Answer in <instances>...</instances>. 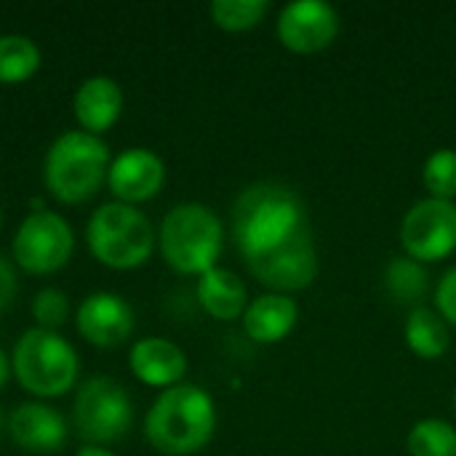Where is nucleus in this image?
Instances as JSON below:
<instances>
[{"instance_id": "obj_31", "label": "nucleus", "mask_w": 456, "mask_h": 456, "mask_svg": "<svg viewBox=\"0 0 456 456\" xmlns=\"http://www.w3.org/2000/svg\"><path fill=\"white\" fill-rule=\"evenodd\" d=\"M0 422H3V414H0Z\"/></svg>"}, {"instance_id": "obj_4", "label": "nucleus", "mask_w": 456, "mask_h": 456, "mask_svg": "<svg viewBox=\"0 0 456 456\" xmlns=\"http://www.w3.org/2000/svg\"><path fill=\"white\" fill-rule=\"evenodd\" d=\"M45 187L69 206L91 200L110 174V150L86 131L61 134L45 155Z\"/></svg>"}, {"instance_id": "obj_30", "label": "nucleus", "mask_w": 456, "mask_h": 456, "mask_svg": "<svg viewBox=\"0 0 456 456\" xmlns=\"http://www.w3.org/2000/svg\"><path fill=\"white\" fill-rule=\"evenodd\" d=\"M454 417H456V393H454Z\"/></svg>"}, {"instance_id": "obj_22", "label": "nucleus", "mask_w": 456, "mask_h": 456, "mask_svg": "<svg viewBox=\"0 0 456 456\" xmlns=\"http://www.w3.org/2000/svg\"><path fill=\"white\" fill-rule=\"evenodd\" d=\"M40 67V48L24 35H0V83H24Z\"/></svg>"}, {"instance_id": "obj_27", "label": "nucleus", "mask_w": 456, "mask_h": 456, "mask_svg": "<svg viewBox=\"0 0 456 456\" xmlns=\"http://www.w3.org/2000/svg\"><path fill=\"white\" fill-rule=\"evenodd\" d=\"M16 297V273L13 265L0 254V310H5Z\"/></svg>"}, {"instance_id": "obj_24", "label": "nucleus", "mask_w": 456, "mask_h": 456, "mask_svg": "<svg viewBox=\"0 0 456 456\" xmlns=\"http://www.w3.org/2000/svg\"><path fill=\"white\" fill-rule=\"evenodd\" d=\"M422 184L430 192V198L456 200V150L441 147L428 155L422 166Z\"/></svg>"}, {"instance_id": "obj_16", "label": "nucleus", "mask_w": 456, "mask_h": 456, "mask_svg": "<svg viewBox=\"0 0 456 456\" xmlns=\"http://www.w3.org/2000/svg\"><path fill=\"white\" fill-rule=\"evenodd\" d=\"M299 323V305L289 294L267 291L248 302L243 313V329L248 339L259 345H278L283 342Z\"/></svg>"}, {"instance_id": "obj_19", "label": "nucleus", "mask_w": 456, "mask_h": 456, "mask_svg": "<svg viewBox=\"0 0 456 456\" xmlns=\"http://www.w3.org/2000/svg\"><path fill=\"white\" fill-rule=\"evenodd\" d=\"M403 342L417 358L436 361V358H444L452 347V326L441 318L438 310L417 305L411 307L406 318Z\"/></svg>"}, {"instance_id": "obj_8", "label": "nucleus", "mask_w": 456, "mask_h": 456, "mask_svg": "<svg viewBox=\"0 0 456 456\" xmlns=\"http://www.w3.org/2000/svg\"><path fill=\"white\" fill-rule=\"evenodd\" d=\"M403 254L430 265L444 262L456 251V200L422 198L417 200L401 222Z\"/></svg>"}, {"instance_id": "obj_7", "label": "nucleus", "mask_w": 456, "mask_h": 456, "mask_svg": "<svg viewBox=\"0 0 456 456\" xmlns=\"http://www.w3.org/2000/svg\"><path fill=\"white\" fill-rule=\"evenodd\" d=\"M72 417L77 436L86 438L91 446L112 444L131 430L134 406L120 382L110 377H94L80 385Z\"/></svg>"}, {"instance_id": "obj_18", "label": "nucleus", "mask_w": 456, "mask_h": 456, "mask_svg": "<svg viewBox=\"0 0 456 456\" xmlns=\"http://www.w3.org/2000/svg\"><path fill=\"white\" fill-rule=\"evenodd\" d=\"M198 302L216 321H238L248 307V289L243 278L227 267H214L198 278Z\"/></svg>"}, {"instance_id": "obj_26", "label": "nucleus", "mask_w": 456, "mask_h": 456, "mask_svg": "<svg viewBox=\"0 0 456 456\" xmlns=\"http://www.w3.org/2000/svg\"><path fill=\"white\" fill-rule=\"evenodd\" d=\"M436 310L452 329H456V265H452L436 283Z\"/></svg>"}, {"instance_id": "obj_32", "label": "nucleus", "mask_w": 456, "mask_h": 456, "mask_svg": "<svg viewBox=\"0 0 456 456\" xmlns=\"http://www.w3.org/2000/svg\"><path fill=\"white\" fill-rule=\"evenodd\" d=\"M0 222H3V216H0Z\"/></svg>"}, {"instance_id": "obj_9", "label": "nucleus", "mask_w": 456, "mask_h": 456, "mask_svg": "<svg viewBox=\"0 0 456 456\" xmlns=\"http://www.w3.org/2000/svg\"><path fill=\"white\" fill-rule=\"evenodd\" d=\"M13 259L32 275H48L67 265L75 248L69 224L53 211L29 214L13 235Z\"/></svg>"}, {"instance_id": "obj_11", "label": "nucleus", "mask_w": 456, "mask_h": 456, "mask_svg": "<svg viewBox=\"0 0 456 456\" xmlns=\"http://www.w3.org/2000/svg\"><path fill=\"white\" fill-rule=\"evenodd\" d=\"M275 35L291 53H321L339 35V13L326 0H294L278 11Z\"/></svg>"}, {"instance_id": "obj_20", "label": "nucleus", "mask_w": 456, "mask_h": 456, "mask_svg": "<svg viewBox=\"0 0 456 456\" xmlns=\"http://www.w3.org/2000/svg\"><path fill=\"white\" fill-rule=\"evenodd\" d=\"M382 283L393 299H398L403 305H417L430 291V273H428V265L403 254V256H393L385 265Z\"/></svg>"}, {"instance_id": "obj_25", "label": "nucleus", "mask_w": 456, "mask_h": 456, "mask_svg": "<svg viewBox=\"0 0 456 456\" xmlns=\"http://www.w3.org/2000/svg\"><path fill=\"white\" fill-rule=\"evenodd\" d=\"M67 313H69V302L56 289H43L32 299V315L37 321V329H45V331L59 329L67 321Z\"/></svg>"}, {"instance_id": "obj_13", "label": "nucleus", "mask_w": 456, "mask_h": 456, "mask_svg": "<svg viewBox=\"0 0 456 456\" xmlns=\"http://www.w3.org/2000/svg\"><path fill=\"white\" fill-rule=\"evenodd\" d=\"M77 331L94 347H118L134 331V310L118 294H91L77 310Z\"/></svg>"}, {"instance_id": "obj_28", "label": "nucleus", "mask_w": 456, "mask_h": 456, "mask_svg": "<svg viewBox=\"0 0 456 456\" xmlns=\"http://www.w3.org/2000/svg\"><path fill=\"white\" fill-rule=\"evenodd\" d=\"M77 456H115L112 452H107V449H102V446H86V449H80Z\"/></svg>"}, {"instance_id": "obj_1", "label": "nucleus", "mask_w": 456, "mask_h": 456, "mask_svg": "<svg viewBox=\"0 0 456 456\" xmlns=\"http://www.w3.org/2000/svg\"><path fill=\"white\" fill-rule=\"evenodd\" d=\"M305 230H310L307 206L283 182L248 184L232 203V238L243 262L283 246Z\"/></svg>"}, {"instance_id": "obj_2", "label": "nucleus", "mask_w": 456, "mask_h": 456, "mask_svg": "<svg viewBox=\"0 0 456 456\" xmlns=\"http://www.w3.org/2000/svg\"><path fill=\"white\" fill-rule=\"evenodd\" d=\"M216 433L214 398L195 385H176L158 395L147 419L144 436L155 452L168 456L198 454Z\"/></svg>"}, {"instance_id": "obj_14", "label": "nucleus", "mask_w": 456, "mask_h": 456, "mask_svg": "<svg viewBox=\"0 0 456 456\" xmlns=\"http://www.w3.org/2000/svg\"><path fill=\"white\" fill-rule=\"evenodd\" d=\"M128 363L139 382H144L150 387H160V390L176 387L182 382V377L187 374V355L182 353L179 345H174L163 337L139 339L131 347Z\"/></svg>"}, {"instance_id": "obj_23", "label": "nucleus", "mask_w": 456, "mask_h": 456, "mask_svg": "<svg viewBox=\"0 0 456 456\" xmlns=\"http://www.w3.org/2000/svg\"><path fill=\"white\" fill-rule=\"evenodd\" d=\"M270 11L267 0H214L208 13L219 29L246 32L254 29Z\"/></svg>"}, {"instance_id": "obj_29", "label": "nucleus", "mask_w": 456, "mask_h": 456, "mask_svg": "<svg viewBox=\"0 0 456 456\" xmlns=\"http://www.w3.org/2000/svg\"><path fill=\"white\" fill-rule=\"evenodd\" d=\"M5 382H8V358H5V353L0 350V390L5 387Z\"/></svg>"}, {"instance_id": "obj_21", "label": "nucleus", "mask_w": 456, "mask_h": 456, "mask_svg": "<svg viewBox=\"0 0 456 456\" xmlns=\"http://www.w3.org/2000/svg\"><path fill=\"white\" fill-rule=\"evenodd\" d=\"M406 452L409 456H456V428L441 417L419 419L406 436Z\"/></svg>"}, {"instance_id": "obj_17", "label": "nucleus", "mask_w": 456, "mask_h": 456, "mask_svg": "<svg viewBox=\"0 0 456 456\" xmlns=\"http://www.w3.org/2000/svg\"><path fill=\"white\" fill-rule=\"evenodd\" d=\"M123 110V91L112 77H88L75 94V118L91 136L110 131Z\"/></svg>"}, {"instance_id": "obj_3", "label": "nucleus", "mask_w": 456, "mask_h": 456, "mask_svg": "<svg viewBox=\"0 0 456 456\" xmlns=\"http://www.w3.org/2000/svg\"><path fill=\"white\" fill-rule=\"evenodd\" d=\"M160 254L182 275H203L216 267L224 246V227L214 208L203 203L174 206L160 224Z\"/></svg>"}, {"instance_id": "obj_6", "label": "nucleus", "mask_w": 456, "mask_h": 456, "mask_svg": "<svg viewBox=\"0 0 456 456\" xmlns=\"http://www.w3.org/2000/svg\"><path fill=\"white\" fill-rule=\"evenodd\" d=\"M13 371L19 385L40 398L67 393L77 379V353L56 331L29 329L13 347Z\"/></svg>"}, {"instance_id": "obj_5", "label": "nucleus", "mask_w": 456, "mask_h": 456, "mask_svg": "<svg viewBox=\"0 0 456 456\" xmlns=\"http://www.w3.org/2000/svg\"><path fill=\"white\" fill-rule=\"evenodd\" d=\"M91 254L112 270H134L152 256L155 232L150 219L128 203H104L88 222Z\"/></svg>"}, {"instance_id": "obj_15", "label": "nucleus", "mask_w": 456, "mask_h": 456, "mask_svg": "<svg viewBox=\"0 0 456 456\" xmlns=\"http://www.w3.org/2000/svg\"><path fill=\"white\" fill-rule=\"evenodd\" d=\"M11 438L29 454H53L67 441V428L59 411L43 403H21L8 419Z\"/></svg>"}, {"instance_id": "obj_10", "label": "nucleus", "mask_w": 456, "mask_h": 456, "mask_svg": "<svg viewBox=\"0 0 456 456\" xmlns=\"http://www.w3.org/2000/svg\"><path fill=\"white\" fill-rule=\"evenodd\" d=\"M248 273L270 291L275 294H299L310 289L318 278V248L313 240V232L305 230L286 240L283 246L246 262Z\"/></svg>"}, {"instance_id": "obj_12", "label": "nucleus", "mask_w": 456, "mask_h": 456, "mask_svg": "<svg viewBox=\"0 0 456 456\" xmlns=\"http://www.w3.org/2000/svg\"><path fill=\"white\" fill-rule=\"evenodd\" d=\"M166 182V166L163 160L144 147H131L115 158L107 174V184L118 203H142L160 192Z\"/></svg>"}]
</instances>
